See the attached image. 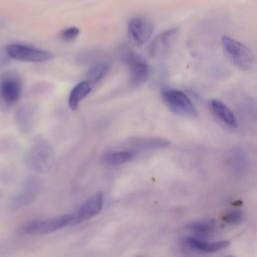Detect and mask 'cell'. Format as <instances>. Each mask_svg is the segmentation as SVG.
Wrapping results in <instances>:
<instances>
[{
	"instance_id": "obj_10",
	"label": "cell",
	"mask_w": 257,
	"mask_h": 257,
	"mask_svg": "<svg viewBox=\"0 0 257 257\" xmlns=\"http://www.w3.org/2000/svg\"><path fill=\"white\" fill-rule=\"evenodd\" d=\"M154 26L152 22L144 17H134L128 22V33L133 41L142 45L146 43L152 36Z\"/></svg>"
},
{
	"instance_id": "obj_14",
	"label": "cell",
	"mask_w": 257,
	"mask_h": 257,
	"mask_svg": "<svg viewBox=\"0 0 257 257\" xmlns=\"http://www.w3.org/2000/svg\"><path fill=\"white\" fill-rule=\"evenodd\" d=\"M138 153L127 148H117L103 154L102 161L108 166H120L133 161Z\"/></svg>"
},
{
	"instance_id": "obj_2",
	"label": "cell",
	"mask_w": 257,
	"mask_h": 257,
	"mask_svg": "<svg viewBox=\"0 0 257 257\" xmlns=\"http://www.w3.org/2000/svg\"><path fill=\"white\" fill-rule=\"evenodd\" d=\"M119 55L128 68L132 86L138 87L144 84L150 75V67L147 60L128 46H123L119 51Z\"/></svg>"
},
{
	"instance_id": "obj_6",
	"label": "cell",
	"mask_w": 257,
	"mask_h": 257,
	"mask_svg": "<svg viewBox=\"0 0 257 257\" xmlns=\"http://www.w3.org/2000/svg\"><path fill=\"white\" fill-rule=\"evenodd\" d=\"M72 214H65L48 219H38L27 222L23 226V231L30 235H43L58 231L72 225Z\"/></svg>"
},
{
	"instance_id": "obj_15",
	"label": "cell",
	"mask_w": 257,
	"mask_h": 257,
	"mask_svg": "<svg viewBox=\"0 0 257 257\" xmlns=\"http://www.w3.org/2000/svg\"><path fill=\"white\" fill-rule=\"evenodd\" d=\"M210 107L216 117H218L224 124L231 128L238 127V120L234 112L223 101L217 98H213L210 101Z\"/></svg>"
},
{
	"instance_id": "obj_11",
	"label": "cell",
	"mask_w": 257,
	"mask_h": 257,
	"mask_svg": "<svg viewBox=\"0 0 257 257\" xmlns=\"http://www.w3.org/2000/svg\"><path fill=\"white\" fill-rule=\"evenodd\" d=\"M170 142L163 138H145V137H138V138H132L128 139L125 142V145L123 148L131 149L138 154L142 151H148V150H158V149H164L170 146Z\"/></svg>"
},
{
	"instance_id": "obj_5",
	"label": "cell",
	"mask_w": 257,
	"mask_h": 257,
	"mask_svg": "<svg viewBox=\"0 0 257 257\" xmlns=\"http://www.w3.org/2000/svg\"><path fill=\"white\" fill-rule=\"evenodd\" d=\"M222 46L230 60L241 70L251 69L254 62V54L245 44L229 37H222Z\"/></svg>"
},
{
	"instance_id": "obj_19",
	"label": "cell",
	"mask_w": 257,
	"mask_h": 257,
	"mask_svg": "<svg viewBox=\"0 0 257 257\" xmlns=\"http://www.w3.org/2000/svg\"><path fill=\"white\" fill-rule=\"evenodd\" d=\"M110 70V63L106 61H100L97 63H94L87 71L86 79L91 86L97 84L100 82L109 72Z\"/></svg>"
},
{
	"instance_id": "obj_3",
	"label": "cell",
	"mask_w": 257,
	"mask_h": 257,
	"mask_svg": "<svg viewBox=\"0 0 257 257\" xmlns=\"http://www.w3.org/2000/svg\"><path fill=\"white\" fill-rule=\"evenodd\" d=\"M22 93V80L16 71H6L0 75V108L9 110L18 102Z\"/></svg>"
},
{
	"instance_id": "obj_8",
	"label": "cell",
	"mask_w": 257,
	"mask_h": 257,
	"mask_svg": "<svg viewBox=\"0 0 257 257\" xmlns=\"http://www.w3.org/2000/svg\"><path fill=\"white\" fill-rule=\"evenodd\" d=\"M41 182L37 178L27 179L21 189L16 192L9 202V206L12 210L21 209L34 201L38 192L40 191Z\"/></svg>"
},
{
	"instance_id": "obj_4",
	"label": "cell",
	"mask_w": 257,
	"mask_h": 257,
	"mask_svg": "<svg viewBox=\"0 0 257 257\" xmlns=\"http://www.w3.org/2000/svg\"><path fill=\"white\" fill-rule=\"evenodd\" d=\"M161 95L165 104L175 114L184 117H195L198 115L196 106L184 91L167 88L162 90Z\"/></svg>"
},
{
	"instance_id": "obj_16",
	"label": "cell",
	"mask_w": 257,
	"mask_h": 257,
	"mask_svg": "<svg viewBox=\"0 0 257 257\" xmlns=\"http://www.w3.org/2000/svg\"><path fill=\"white\" fill-rule=\"evenodd\" d=\"M15 120L20 132L29 133L35 122V108L28 104L20 106L16 112Z\"/></svg>"
},
{
	"instance_id": "obj_13",
	"label": "cell",
	"mask_w": 257,
	"mask_h": 257,
	"mask_svg": "<svg viewBox=\"0 0 257 257\" xmlns=\"http://www.w3.org/2000/svg\"><path fill=\"white\" fill-rule=\"evenodd\" d=\"M184 244L186 247L194 251L213 253L226 248L229 245V241L221 240L216 242H208L206 239L196 237V236H190L184 239Z\"/></svg>"
},
{
	"instance_id": "obj_18",
	"label": "cell",
	"mask_w": 257,
	"mask_h": 257,
	"mask_svg": "<svg viewBox=\"0 0 257 257\" xmlns=\"http://www.w3.org/2000/svg\"><path fill=\"white\" fill-rule=\"evenodd\" d=\"M187 229L193 233V236L207 239L215 235L217 231V224L213 220H203L188 225Z\"/></svg>"
},
{
	"instance_id": "obj_1",
	"label": "cell",
	"mask_w": 257,
	"mask_h": 257,
	"mask_svg": "<svg viewBox=\"0 0 257 257\" xmlns=\"http://www.w3.org/2000/svg\"><path fill=\"white\" fill-rule=\"evenodd\" d=\"M23 159L29 169L37 173H47L53 168L55 154L49 142L41 137H36L27 146Z\"/></svg>"
},
{
	"instance_id": "obj_17",
	"label": "cell",
	"mask_w": 257,
	"mask_h": 257,
	"mask_svg": "<svg viewBox=\"0 0 257 257\" xmlns=\"http://www.w3.org/2000/svg\"><path fill=\"white\" fill-rule=\"evenodd\" d=\"M91 87V84L87 80H82L73 86L68 95V106L71 110L78 108L79 103L90 93Z\"/></svg>"
},
{
	"instance_id": "obj_9",
	"label": "cell",
	"mask_w": 257,
	"mask_h": 257,
	"mask_svg": "<svg viewBox=\"0 0 257 257\" xmlns=\"http://www.w3.org/2000/svg\"><path fill=\"white\" fill-rule=\"evenodd\" d=\"M103 194L95 193L85 200L72 214V225L79 224L83 221H87L95 216H97L103 208Z\"/></svg>"
},
{
	"instance_id": "obj_20",
	"label": "cell",
	"mask_w": 257,
	"mask_h": 257,
	"mask_svg": "<svg viewBox=\"0 0 257 257\" xmlns=\"http://www.w3.org/2000/svg\"><path fill=\"white\" fill-rule=\"evenodd\" d=\"M243 218V214L240 210H233L231 212H229L228 214H226L223 218V220L227 223V224H239L242 221Z\"/></svg>"
},
{
	"instance_id": "obj_12",
	"label": "cell",
	"mask_w": 257,
	"mask_h": 257,
	"mask_svg": "<svg viewBox=\"0 0 257 257\" xmlns=\"http://www.w3.org/2000/svg\"><path fill=\"white\" fill-rule=\"evenodd\" d=\"M177 33H178V28H171L157 35L149 47V52L151 56L153 57L163 56L170 48Z\"/></svg>"
},
{
	"instance_id": "obj_7",
	"label": "cell",
	"mask_w": 257,
	"mask_h": 257,
	"mask_svg": "<svg viewBox=\"0 0 257 257\" xmlns=\"http://www.w3.org/2000/svg\"><path fill=\"white\" fill-rule=\"evenodd\" d=\"M5 52L10 58L24 62H43L52 58L49 51L24 44H9L6 46Z\"/></svg>"
},
{
	"instance_id": "obj_21",
	"label": "cell",
	"mask_w": 257,
	"mask_h": 257,
	"mask_svg": "<svg viewBox=\"0 0 257 257\" xmlns=\"http://www.w3.org/2000/svg\"><path fill=\"white\" fill-rule=\"evenodd\" d=\"M79 34V29L77 27H68L66 29H64L61 34H60V37L62 40L64 41H71L73 40L74 38L77 37V35Z\"/></svg>"
}]
</instances>
